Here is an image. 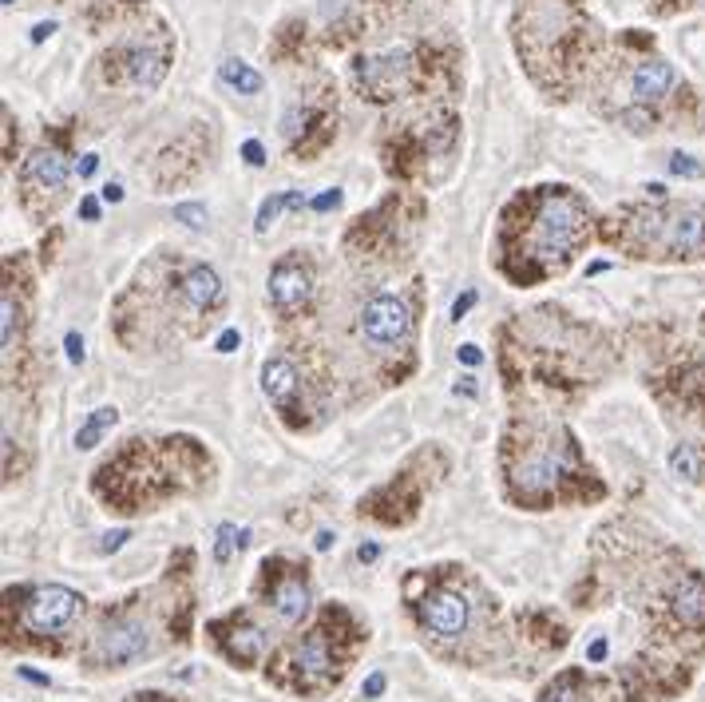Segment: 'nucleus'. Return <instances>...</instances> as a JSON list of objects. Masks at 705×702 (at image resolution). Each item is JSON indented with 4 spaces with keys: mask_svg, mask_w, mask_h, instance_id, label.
Returning a JSON list of instances; mask_svg holds the SVG:
<instances>
[{
    "mask_svg": "<svg viewBox=\"0 0 705 702\" xmlns=\"http://www.w3.org/2000/svg\"><path fill=\"white\" fill-rule=\"evenodd\" d=\"M583 234V207L571 195H547L539 219H535V250L539 258H567V250Z\"/></svg>",
    "mask_w": 705,
    "mask_h": 702,
    "instance_id": "nucleus-1",
    "label": "nucleus"
},
{
    "mask_svg": "<svg viewBox=\"0 0 705 702\" xmlns=\"http://www.w3.org/2000/svg\"><path fill=\"white\" fill-rule=\"evenodd\" d=\"M80 595L72 587H60V584H48V587H36L28 595V603L20 607V623L32 631V635H56L64 631L76 615H80Z\"/></svg>",
    "mask_w": 705,
    "mask_h": 702,
    "instance_id": "nucleus-2",
    "label": "nucleus"
},
{
    "mask_svg": "<svg viewBox=\"0 0 705 702\" xmlns=\"http://www.w3.org/2000/svg\"><path fill=\"white\" fill-rule=\"evenodd\" d=\"M151 655V627L143 619H111L96 635V663L100 667H127Z\"/></svg>",
    "mask_w": 705,
    "mask_h": 702,
    "instance_id": "nucleus-3",
    "label": "nucleus"
},
{
    "mask_svg": "<svg viewBox=\"0 0 705 702\" xmlns=\"http://www.w3.org/2000/svg\"><path fill=\"white\" fill-rule=\"evenodd\" d=\"M408 326H412L408 306H404L401 298H393V294L373 298V302L365 306V314H361V334H365L373 346H397V342L408 338Z\"/></svg>",
    "mask_w": 705,
    "mask_h": 702,
    "instance_id": "nucleus-4",
    "label": "nucleus"
},
{
    "mask_svg": "<svg viewBox=\"0 0 705 702\" xmlns=\"http://www.w3.org/2000/svg\"><path fill=\"white\" fill-rule=\"evenodd\" d=\"M420 619H424V627H428L432 635H440V639H460V635L468 631V623H472V603H468L460 591H436V595L424 599Z\"/></svg>",
    "mask_w": 705,
    "mask_h": 702,
    "instance_id": "nucleus-5",
    "label": "nucleus"
},
{
    "mask_svg": "<svg viewBox=\"0 0 705 702\" xmlns=\"http://www.w3.org/2000/svg\"><path fill=\"white\" fill-rule=\"evenodd\" d=\"M662 246L678 258H702L705 254V207H686L674 219H662Z\"/></svg>",
    "mask_w": 705,
    "mask_h": 702,
    "instance_id": "nucleus-6",
    "label": "nucleus"
},
{
    "mask_svg": "<svg viewBox=\"0 0 705 702\" xmlns=\"http://www.w3.org/2000/svg\"><path fill=\"white\" fill-rule=\"evenodd\" d=\"M357 76L377 100H389L408 80V52H389V56H377V60H361Z\"/></svg>",
    "mask_w": 705,
    "mask_h": 702,
    "instance_id": "nucleus-7",
    "label": "nucleus"
},
{
    "mask_svg": "<svg viewBox=\"0 0 705 702\" xmlns=\"http://www.w3.org/2000/svg\"><path fill=\"white\" fill-rule=\"evenodd\" d=\"M309 294H313V286H309V270L305 266H298V262L274 266V274H270V302L282 314L302 310L305 302H309Z\"/></svg>",
    "mask_w": 705,
    "mask_h": 702,
    "instance_id": "nucleus-8",
    "label": "nucleus"
},
{
    "mask_svg": "<svg viewBox=\"0 0 705 702\" xmlns=\"http://www.w3.org/2000/svg\"><path fill=\"white\" fill-rule=\"evenodd\" d=\"M670 611H674V619H678L682 627L702 631L705 627V580L702 576L686 572L678 584L670 587Z\"/></svg>",
    "mask_w": 705,
    "mask_h": 702,
    "instance_id": "nucleus-9",
    "label": "nucleus"
},
{
    "mask_svg": "<svg viewBox=\"0 0 705 702\" xmlns=\"http://www.w3.org/2000/svg\"><path fill=\"white\" fill-rule=\"evenodd\" d=\"M24 183L36 187V191L56 195V191L68 183V159H64V151H56V147L36 151V155L28 159V167H24Z\"/></svg>",
    "mask_w": 705,
    "mask_h": 702,
    "instance_id": "nucleus-10",
    "label": "nucleus"
},
{
    "mask_svg": "<svg viewBox=\"0 0 705 702\" xmlns=\"http://www.w3.org/2000/svg\"><path fill=\"white\" fill-rule=\"evenodd\" d=\"M294 667L302 671L305 683H325L333 675V651L325 643V631H313L294 647Z\"/></svg>",
    "mask_w": 705,
    "mask_h": 702,
    "instance_id": "nucleus-11",
    "label": "nucleus"
},
{
    "mask_svg": "<svg viewBox=\"0 0 705 702\" xmlns=\"http://www.w3.org/2000/svg\"><path fill=\"white\" fill-rule=\"evenodd\" d=\"M262 393L274 401V405H290L294 393H298V369L286 361V357H270L262 365Z\"/></svg>",
    "mask_w": 705,
    "mask_h": 702,
    "instance_id": "nucleus-12",
    "label": "nucleus"
},
{
    "mask_svg": "<svg viewBox=\"0 0 705 702\" xmlns=\"http://www.w3.org/2000/svg\"><path fill=\"white\" fill-rule=\"evenodd\" d=\"M274 611L282 623H302L309 611V587L302 576H286L274 584Z\"/></svg>",
    "mask_w": 705,
    "mask_h": 702,
    "instance_id": "nucleus-13",
    "label": "nucleus"
},
{
    "mask_svg": "<svg viewBox=\"0 0 705 702\" xmlns=\"http://www.w3.org/2000/svg\"><path fill=\"white\" fill-rule=\"evenodd\" d=\"M670 84H674V68H670L666 60H650V64H642V68L634 72V96H638L642 104L662 100V96L670 92Z\"/></svg>",
    "mask_w": 705,
    "mask_h": 702,
    "instance_id": "nucleus-14",
    "label": "nucleus"
},
{
    "mask_svg": "<svg viewBox=\"0 0 705 702\" xmlns=\"http://www.w3.org/2000/svg\"><path fill=\"white\" fill-rule=\"evenodd\" d=\"M183 294H187L191 306L206 310V306H214L222 298V282H218V274L210 266H191L187 278H183Z\"/></svg>",
    "mask_w": 705,
    "mask_h": 702,
    "instance_id": "nucleus-15",
    "label": "nucleus"
},
{
    "mask_svg": "<svg viewBox=\"0 0 705 702\" xmlns=\"http://www.w3.org/2000/svg\"><path fill=\"white\" fill-rule=\"evenodd\" d=\"M559 453H539V457H531L523 472H519V480H523V492H539V488H551L555 484V476H559Z\"/></svg>",
    "mask_w": 705,
    "mask_h": 702,
    "instance_id": "nucleus-16",
    "label": "nucleus"
},
{
    "mask_svg": "<svg viewBox=\"0 0 705 702\" xmlns=\"http://www.w3.org/2000/svg\"><path fill=\"white\" fill-rule=\"evenodd\" d=\"M262 651H266V635H262L258 627L238 623V627H234V635H230V655H234L238 663H254Z\"/></svg>",
    "mask_w": 705,
    "mask_h": 702,
    "instance_id": "nucleus-17",
    "label": "nucleus"
},
{
    "mask_svg": "<svg viewBox=\"0 0 705 702\" xmlns=\"http://www.w3.org/2000/svg\"><path fill=\"white\" fill-rule=\"evenodd\" d=\"M218 76H222V84H230V88L242 92V96L262 92V76H258L250 64H242V60H226V64L218 68Z\"/></svg>",
    "mask_w": 705,
    "mask_h": 702,
    "instance_id": "nucleus-18",
    "label": "nucleus"
},
{
    "mask_svg": "<svg viewBox=\"0 0 705 702\" xmlns=\"http://www.w3.org/2000/svg\"><path fill=\"white\" fill-rule=\"evenodd\" d=\"M119 421V413H115V405H103V409H96L88 421H84V429L76 433V449H96L100 445V437Z\"/></svg>",
    "mask_w": 705,
    "mask_h": 702,
    "instance_id": "nucleus-19",
    "label": "nucleus"
},
{
    "mask_svg": "<svg viewBox=\"0 0 705 702\" xmlns=\"http://www.w3.org/2000/svg\"><path fill=\"white\" fill-rule=\"evenodd\" d=\"M159 76H163V64H159L155 52H135V56H131V80H135L139 88H155Z\"/></svg>",
    "mask_w": 705,
    "mask_h": 702,
    "instance_id": "nucleus-20",
    "label": "nucleus"
},
{
    "mask_svg": "<svg viewBox=\"0 0 705 702\" xmlns=\"http://www.w3.org/2000/svg\"><path fill=\"white\" fill-rule=\"evenodd\" d=\"M670 468H674V476L698 480V476H702V453H698L694 445H678V449L670 453Z\"/></svg>",
    "mask_w": 705,
    "mask_h": 702,
    "instance_id": "nucleus-21",
    "label": "nucleus"
},
{
    "mask_svg": "<svg viewBox=\"0 0 705 702\" xmlns=\"http://www.w3.org/2000/svg\"><path fill=\"white\" fill-rule=\"evenodd\" d=\"M16 326H20V318H16V302H12V294H4V298H0V342H4V350H12V342H16Z\"/></svg>",
    "mask_w": 705,
    "mask_h": 702,
    "instance_id": "nucleus-22",
    "label": "nucleus"
},
{
    "mask_svg": "<svg viewBox=\"0 0 705 702\" xmlns=\"http://www.w3.org/2000/svg\"><path fill=\"white\" fill-rule=\"evenodd\" d=\"M246 544V528H234V524H222L218 528V544H214V560H230L234 548Z\"/></svg>",
    "mask_w": 705,
    "mask_h": 702,
    "instance_id": "nucleus-23",
    "label": "nucleus"
},
{
    "mask_svg": "<svg viewBox=\"0 0 705 702\" xmlns=\"http://www.w3.org/2000/svg\"><path fill=\"white\" fill-rule=\"evenodd\" d=\"M543 702H583V695H579V679H575V675H563L555 687H547Z\"/></svg>",
    "mask_w": 705,
    "mask_h": 702,
    "instance_id": "nucleus-24",
    "label": "nucleus"
},
{
    "mask_svg": "<svg viewBox=\"0 0 705 702\" xmlns=\"http://www.w3.org/2000/svg\"><path fill=\"white\" fill-rule=\"evenodd\" d=\"M282 207H290V195H270L266 203H262V211H258V223H254V231L262 234L278 215H282Z\"/></svg>",
    "mask_w": 705,
    "mask_h": 702,
    "instance_id": "nucleus-25",
    "label": "nucleus"
},
{
    "mask_svg": "<svg viewBox=\"0 0 705 702\" xmlns=\"http://www.w3.org/2000/svg\"><path fill=\"white\" fill-rule=\"evenodd\" d=\"M175 219H179L183 227H191V231H202V227H206V207H199V203H179V207H175Z\"/></svg>",
    "mask_w": 705,
    "mask_h": 702,
    "instance_id": "nucleus-26",
    "label": "nucleus"
},
{
    "mask_svg": "<svg viewBox=\"0 0 705 702\" xmlns=\"http://www.w3.org/2000/svg\"><path fill=\"white\" fill-rule=\"evenodd\" d=\"M670 171L678 175V179H702V163H694L690 155H670Z\"/></svg>",
    "mask_w": 705,
    "mask_h": 702,
    "instance_id": "nucleus-27",
    "label": "nucleus"
},
{
    "mask_svg": "<svg viewBox=\"0 0 705 702\" xmlns=\"http://www.w3.org/2000/svg\"><path fill=\"white\" fill-rule=\"evenodd\" d=\"M242 155H246V163H250V167H262V163H266V151H262V143H258V139H246V143H242Z\"/></svg>",
    "mask_w": 705,
    "mask_h": 702,
    "instance_id": "nucleus-28",
    "label": "nucleus"
},
{
    "mask_svg": "<svg viewBox=\"0 0 705 702\" xmlns=\"http://www.w3.org/2000/svg\"><path fill=\"white\" fill-rule=\"evenodd\" d=\"M333 207H341V191H321L317 199H313V211H333Z\"/></svg>",
    "mask_w": 705,
    "mask_h": 702,
    "instance_id": "nucleus-29",
    "label": "nucleus"
},
{
    "mask_svg": "<svg viewBox=\"0 0 705 702\" xmlns=\"http://www.w3.org/2000/svg\"><path fill=\"white\" fill-rule=\"evenodd\" d=\"M64 346H68V361H72V365H80V361H84V342H80V334H76V330L64 338Z\"/></svg>",
    "mask_w": 705,
    "mask_h": 702,
    "instance_id": "nucleus-30",
    "label": "nucleus"
},
{
    "mask_svg": "<svg viewBox=\"0 0 705 702\" xmlns=\"http://www.w3.org/2000/svg\"><path fill=\"white\" fill-rule=\"evenodd\" d=\"M472 306H476V290H468L464 298H456V306H452V318H464Z\"/></svg>",
    "mask_w": 705,
    "mask_h": 702,
    "instance_id": "nucleus-31",
    "label": "nucleus"
},
{
    "mask_svg": "<svg viewBox=\"0 0 705 702\" xmlns=\"http://www.w3.org/2000/svg\"><path fill=\"white\" fill-rule=\"evenodd\" d=\"M385 691V675H369V683H365V699H377Z\"/></svg>",
    "mask_w": 705,
    "mask_h": 702,
    "instance_id": "nucleus-32",
    "label": "nucleus"
},
{
    "mask_svg": "<svg viewBox=\"0 0 705 702\" xmlns=\"http://www.w3.org/2000/svg\"><path fill=\"white\" fill-rule=\"evenodd\" d=\"M460 361H464V365H480L484 353H480V346H460Z\"/></svg>",
    "mask_w": 705,
    "mask_h": 702,
    "instance_id": "nucleus-33",
    "label": "nucleus"
},
{
    "mask_svg": "<svg viewBox=\"0 0 705 702\" xmlns=\"http://www.w3.org/2000/svg\"><path fill=\"white\" fill-rule=\"evenodd\" d=\"M587 659H591V663H603L606 659V639H595V643L587 647Z\"/></svg>",
    "mask_w": 705,
    "mask_h": 702,
    "instance_id": "nucleus-34",
    "label": "nucleus"
},
{
    "mask_svg": "<svg viewBox=\"0 0 705 702\" xmlns=\"http://www.w3.org/2000/svg\"><path fill=\"white\" fill-rule=\"evenodd\" d=\"M234 346H238V330H226V334L218 338V353H230Z\"/></svg>",
    "mask_w": 705,
    "mask_h": 702,
    "instance_id": "nucleus-35",
    "label": "nucleus"
},
{
    "mask_svg": "<svg viewBox=\"0 0 705 702\" xmlns=\"http://www.w3.org/2000/svg\"><path fill=\"white\" fill-rule=\"evenodd\" d=\"M80 211H84V219H88V223H96V219H100V203H96V199H84V203H80Z\"/></svg>",
    "mask_w": 705,
    "mask_h": 702,
    "instance_id": "nucleus-36",
    "label": "nucleus"
},
{
    "mask_svg": "<svg viewBox=\"0 0 705 702\" xmlns=\"http://www.w3.org/2000/svg\"><path fill=\"white\" fill-rule=\"evenodd\" d=\"M96 167H100V159H96V155H84V163H80V179L96 175Z\"/></svg>",
    "mask_w": 705,
    "mask_h": 702,
    "instance_id": "nucleus-37",
    "label": "nucleus"
},
{
    "mask_svg": "<svg viewBox=\"0 0 705 702\" xmlns=\"http://www.w3.org/2000/svg\"><path fill=\"white\" fill-rule=\"evenodd\" d=\"M52 32H56V24H36V28H32V40L40 44V40H48Z\"/></svg>",
    "mask_w": 705,
    "mask_h": 702,
    "instance_id": "nucleus-38",
    "label": "nucleus"
},
{
    "mask_svg": "<svg viewBox=\"0 0 705 702\" xmlns=\"http://www.w3.org/2000/svg\"><path fill=\"white\" fill-rule=\"evenodd\" d=\"M103 199H107V203H119V199H123V187H119V183H107V187H103Z\"/></svg>",
    "mask_w": 705,
    "mask_h": 702,
    "instance_id": "nucleus-39",
    "label": "nucleus"
},
{
    "mask_svg": "<svg viewBox=\"0 0 705 702\" xmlns=\"http://www.w3.org/2000/svg\"><path fill=\"white\" fill-rule=\"evenodd\" d=\"M377 552H381L377 544H365V548L357 552V560H361V564H373V560H377Z\"/></svg>",
    "mask_w": 705,
    "mask_h": 702,
    "instance_id": "nucleus-40",
    "label": "nucleus"
},
{
    "mask_svg": "<svg viewBox=\"0 0 705 702\" xmlns=\"http://www.w3.org/2000/svg\"><path fill=\"white\" fill-rule=\"evenodd\" d=\"M333 544V532H317V552H325Z\"/></svg>",
    "mask_w": 705,
    "mask_h": 702,
    "instance_id": "nucleus-41",
    "label": "nucleus"
},
{
    "mask_svg": "<svg viewBox=\"0 0 705 702\" xmlns=\"http://www.w3.org/2000/svg\"><path fill=\"white\" fill-rule=\"evenodd\" d=\"M131 702H163V699H159V695H135Z\"/></svg>",
    "mask_w": 705,
    "mask_h": 702,
    "instance_id": "nucleus-42",
    "label": "nucleus"
},
{
    "mask_svg": "<svg viewBox=\"0 0 705 702\" xmlns=\"http://www.w3.org/2000/svg\"><path fill=\"white\" fill-rule=\"evenodd\" d=\"M4 4H12V0H4Z\"/></svg>",
    "mask_w": 705,
    "mask_h": 702,
    "instance_id": "nucleus-43",
    "label": "nucleus"
}]
</instances>
